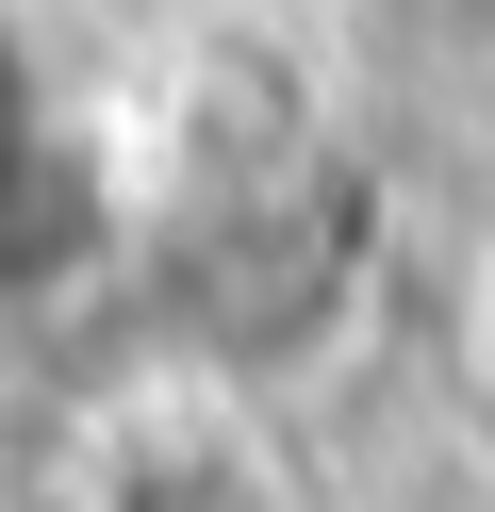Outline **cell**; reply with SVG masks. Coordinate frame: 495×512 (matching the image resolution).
Masks as SVG:
<instances>
[{
	"mask_svg": "<svg viewBox=\"0 0 495 512\" xmlns=\"http://www.w3.org/2000/svg\"><path fill=\"white\" fill-rule=\"evenodd\" d=\"M66 512H297V463L231 380H132L66 446Z\"/></svg>",
	"mask_w": 495,
	"mask_h": 512,
	"instance_id": "obj_1",
	"label": "cell"
},
{
	"mask_svg": "<svg viewBox=\"0 0 495 512\" xmlns=\"http://www.w3.org/2000/svg\"><path fill=\"white\" fill-rule=\"evenodd\" d=\"M66 149V116H50V83H33V50H17V17H0V199H17L33 166Z\"/></svg>",
	"mask_w": 495,
	"mask_h": 512,
	"instance_id": "obj_2",
	"label": "cell"
},
{
	"mask_svg": "<svg viewBox=\"0 0 495 512\" xmlns=\"http://www.w3.org/2000/svg\"><path fill=\"white\" fill-rule=\"evenodd\" d=\"M462 364H479V397H495V248H479V281H462Z\"/></svg>",
	"mask_w": 495,
	"mask_h": 512,
	"instance_id": "obj_3",
	"label": "cell"
}]
</instances>
